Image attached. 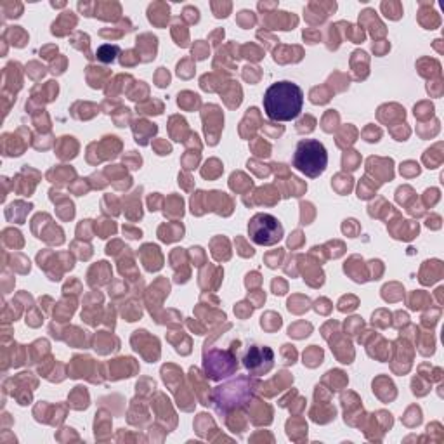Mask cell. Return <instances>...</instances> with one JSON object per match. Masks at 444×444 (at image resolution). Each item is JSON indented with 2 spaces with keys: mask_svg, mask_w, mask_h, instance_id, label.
<instances>
[{
  "mask_svg": "<svg viewBox=\"0 0 444 444\" xmlns=\"http://www.w3.org/2000/svg\"><path fill=\"white\" fill-rule=\"evenodd\" d=\"M264 111L274 122L295 120L304 106V92L293 82L281 80L273 84L264 94Z\"/></svg>",
  "mask_w": 444,
  "mask_h": 444,
  "instance_id": "obj_1",
  "label": "cell"
},
{
  "mask_svg": "<svg viewBox=\"0 0 444 444\" xmlns=\"http://www.w3.org/2000/svg\"><path fill=\"white\" fill-rule=\"evenodd\" d=\"M328 153L323 142L316 139H304L297 144L293 155V167L311 179H316L327 170Z\"/></svg>",
  "mask_w": 444,
  "mask_h": 444,
  "instance_id": "obj_2",
  "label": "cell"
},
{
  "mask_svg": "<svg viewBox=\"0 0 444 444\" xmlns=\"http://www.w3.org/2000/svg\"><path fill=\"white\" fill-rule=\"evenodd\" d=\"M255 383L254 380L239 376L234 382H229L222 387H217L213 392V401L217 402V411L222 413L228 408H233L236 404H243L247 399L252 397V387Z\"/></svg>",
  "mask_w": 444,
  "mask_h": 444,
  "instance_id": "obj_3",
  "label": "cell"
},
{
  "mask_svg": "<svg viewBox=\"0 0 444 444\" xmlns=\"http://www.w3.org/2000/svg\"><path fill=\"white\" fill-rule=\"evenodd\" d=\"M248 236L254 243L271 247L276 245L283 238V226L276 217L269 213H257L252 217L250 224H248Z\"/></svg>",
  "mask_w": 444,
  "mask_h": 444,
  "instance_id": "obj_4",
  "label": "cell"
},
{
  "mask_svg": "<svg viewBox=\"0 0 444 444\" xmlns=\"http://www.w3.org/2000/svg\"><path fill=\"white\" fill-rule=\"evenodd\" d=\"M264 361L273 363V351L269 347H258L254 346L245 356V366L250 370L255 375H262V373L269 372L267 366H264Z\"/></svg>",
  "mask_w": 444,
  "mask_h": 444,
  "instance_id": "obj_5",
  "label": "cell"
},
{
  "mask_svg": "<svg viewBox=\"0 0 444 444\" xmlns=\"http://www.w3.org/2000/svg\"><path fill=\"white\" fill-rule=\"evenodd\" d=\"M359 23H363V24L368 23L370 26H372L370 28V31H372L373 38H378V37H383V35H385V26L380 23L378 18L375 16V11H372V9H366V11L361 12Z\"/></svg>",
  "mask_w": 444,
  "mask_h": 444,
  "instance_id": "obj_6",
  "label": "cell"
},
{
  "mask_svg": "<svg viewBox=\"0 0 444 444\" xmlns=\"http://www.w3.org/2000/svg\"><path fill=\"white\" fill-rule=\"evenodd\" d=\"M168 12H170V7L167 4H162V2H156V4H151L148 9V18L151 23L158 24V26H165L168 21Z\"/></svg>",
  "mask_w": 444,
  "mask_h": 444,
  "instance_id": "obj_7",
  "label": "cell"
},
{
  "mask_svg": "<svg viewBox=\"0 0 444 444\" xmlns=\"http://www.w3.org/2000/svg\"><path fill=\"white\" fill-rule=\"evenodd\" d=\"M94 9H95L94 16H97V18H101V19H115L122 14L120 5L110 4V2H106V4H95Z\"/></svg>",
  "mask_w": 444,
  "mask_h": 444,
  "instance_id": "obj_8",
  "label": "cell"
},
{
  "mask_svg": "<svg viewBox=\"0 0 444 444\" xmlns=\"http://www.w3.org/2000/svg\"><path fill=\"white\" fill-rule=\"evenodd\" d=\"M76 24V16L73 14L71 11H66V12H63L61 16H59V19H57L56 23L52 24V33L56 35L57 31L61 30V26H65V35H66V31H68V28L71 30L73 26Z\"/></svg>",
  "mask_w": 444,
  "mask_h": 444,
  "instance_id": "obj_9",
  "label": "cell"
},
{
  "mask_svg": "<svg viewBox=\"0 0 444 444\" xmlns=\"http://www.w3.org/2000/svg\"><path fill=\"white\" fill-rule=\"evenodd\" d=\"M382 11L391 19H399L402 14V7L399 2H382Z\"/></svg>",
  "mask_w": 444,
  "mask_h": 444,
  "instance_id": "obj_10",
  "label": "cell"
},
{
  "mask_svg": "<svg viewBox=\"0 0 444 444\" xmlns=\"http://www.w3.org/2000/svg\"><path fill=\"white\" fill-rule=\"evenodd\" d=\"M117 54H118L117 46H103V47H99V50H97V59H101V61H104V63H111Z\"/></svg>",
  "mask_w": 444,
  "mask_h": 444,
  "instance_id": "obj_11",
  "label": "cell"
},
{
  "mask_svg": "<svg viewBox=\"0 0 444 444\" xmlns=\"http://www.w3.org/2000/svg\"><path fill=\"white\" fill-rule=\"evenodd\" d=\"M323 359V351L318 349L316 346H312V349H309L304 354V363H307L309 366H316L318 363H321Z\"/></svg>",
  "mask_w": 444,
  "mask_h": 444,
  "instance_id": "obj_12",
  "label": "cell"
},
{
  "mask_svg": "<svg viewBox=\"0 0 444 444\" xmlns=\"http://www.w3.org/2000/svg\"><path fill=\"white\" fill-rule=\"evenodd\" d=\"M346 26H347L346 35H349V38L354 44H361L365 40V31H363V28L352 26V24H349V23H346Z\"/></svg>",
  "mask_w": 444,
  "mask_h": 444,
  "instance_id": "obj_13",
  "label": "cell"
},
{
  "mask_svg": "<svg viewBox=\"0 0 444 444\" xmlns=\"http://www.w3.org/2000/svg\"><path fill=\"white\" fill-rule=\"evenodd\" d=\"M183 18L186 19L189 24H194V23H198V19H200V12H198L196 7H191V5H187V7H184Z\"/></svg>",
  "mask_w": 444,
  "mask_h": 444,
  "instance_id": "obj_14",
  "label": "cell"
},
{
  "mask_svg": "<svg viewBox=\"0 0 444 444\" xmlns=\"http://www.w3.org/2000/svg\"><path fill=\"white\" fill-rule=\"evenodd\" d=\"M238 23L241 24V26H252V24L255 23V16L252 11H241L238 14Z\"/></svg>",
  "mask_w": 444,
  "mask_h": 444,
  "instance_id": "obj_15",
  "label": "cell"
},
{
  "mask_svg": "<svg viewBox=\"0 0 444 444\" xmlns=\"http://www.w3.org/2000/svg\"><path fill=\"white\" fill-rule=\"evenodd\" d=\"M212 9H213L215 18H226V16L229 14V11H231V4L226 2V4L222 5V4H217V2H212Z\"/></svg>",
  "mask_w": 444,
  "mask_h": 444,
  "instance_id": "obj_16",
  "label": "cell"
},
{
  "mask_svg": "<svg viewBox=\"0 0 444 444\" xmlns=\"http://www.w3.org/2000/svg\"><path fill=\"white\" fill-rule=\"evenodd\" d=\"M207 54H209V47H207L205 44L201 42V40H200V42L194 44V47H193V56H196L198 59H205Z\"/></svg>",
  "mask_w": 444,
  "mask_h": 444,
  "instance_id": "obj_17",
  "label": "cell"
},
{
  "mask_svg": "<svg viewBox=\"0 0 444 444\" xmlns=\"http://www.w3.org/2000/svg\"><path fill=\"white\" fill-rule=\"evenodd\" d=\"M168 82H170V75L165 71V68H160L158 75H156V85L158 87H165V85H168Z\"/></svg>",
  "mask_w": 444,
  "mask_h": 444,
  "instance_id": "obj_18",
  "label": "cell"
},
{
  "mask_svg": "<svg viewBox=\"0 0 444 444\" xmlns=\"http://www.w3.org/2000/svg\"><path fill=\"white\" fill-rule=\"evenodd\" d=\"M319 38V33L318 31H312V30H305L304 31V40H307V44H316Z\"/></svg>",
  "mask_w": 444,
  "mask_h": 444,
  "instance_id": "obj_19",
  "label": "cell"
}]
</instances>
